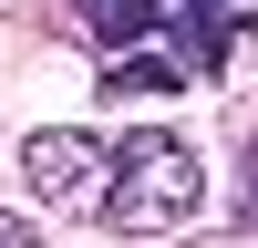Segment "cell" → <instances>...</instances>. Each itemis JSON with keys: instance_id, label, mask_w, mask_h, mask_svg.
I'll return each instance as SVG.
<instances>
[{"instance_id": "5b68a950", "label": "cell", "mask_w": 258, "mask_h": 248, "mask_svg": "<svg viewBox=\"0 0 258 248\" xmlns=\"http://www.w3.org/2000/svg\"><path fill=\"white\" fill-rule=\"evenodd\" d=\"M238 217H258V155H248V186H238Z\"/></svg>"}, {"instance_id": "277c9868", "label": "cell", "mask_w": 258, "mask_h": 248, "mask_svg": "<svg viewBox=\"0 0 258 248\" xmlns=\"http://www.w3.org/2000/svg\"><path fill=\"white\" fill-rule=\"evenodd\" d=\"M0 248H41V217H31V207H0Z\"/></svg>"}, {"instance_id": "6da1fadb", "label": "cell", "mask_w": 258, "mask_h": 248, "mask_svg": "<svg viewBox=\"0 0 258 248\" xmlns=\"http://www.w3.org/2000/svg\"><path fill=\"white\" fill-rule=\"evenodd\" d=\"M73 21L103 52V93H186L227 73L258 0H73Z\"/></svg>"}, {"instance_id": "3957f363", "label": "cell", "mask_w": 258, "mask_h": 248, "mask_svg": "<svg viewBox=\"0 0 258 248\" xmlns=\"http://www.w3.org/2000/svg\"><path fill=\"white\" fill-rule=\"evenodd\" d=\"M21 186H31L41 207H93V186H103V135L41 124V135L21 145Z\"/></svg>"}, {"instance_id": "7a4b0ae2", "label": "cell", "mask_w": 258, "mask_h": 248, "mask_svg": "<svg viewBox=\"0 0 258 248\" xmlns=\"http://www.w3.org/2000/svg\"><path fill=\"white\" fill-rule=\"evenodd\" d=\"M197 207H207V155L176 124H124V135H103V186H93V207H83L93 227H114V238H176Z\"/></svg>"}]
</instances>
